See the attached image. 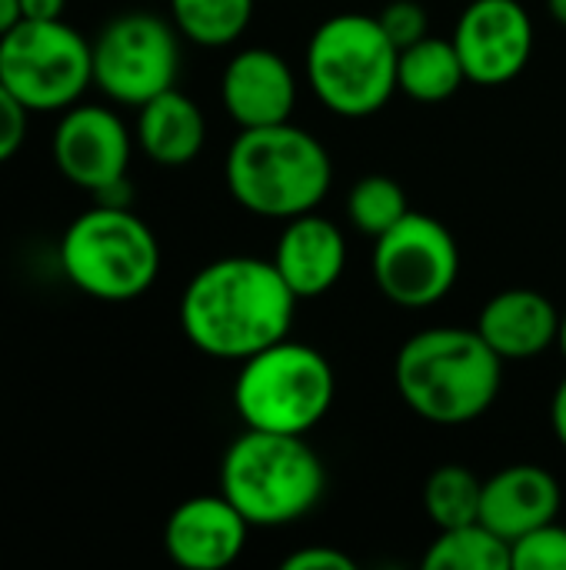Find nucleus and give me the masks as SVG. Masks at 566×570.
I'll return each instance as SVG.
<instances>
[{
    "instance_id": "f257e3e1",
    "label": "nucleus",
    "mask_w": 566,
    "mask_h": 570,
    "mask_svg": "<svg viewBox=\"0 0 566 570\" xmlns=\"http://www.w3.org/2000/svg\"><path fill=\"white\" fill-rule=\"evenodd\" d=\"M297 294L274 261L220 257L200 267L180 297V331L207 357L247 361L284 341L294 327Z\"/></svg>"
},
{
    "instance_id": "f03ea898",
    "label": "nucleus",
    "mask_w": 566,
    "mask_h": 570,
    "mask_svg": "<svg viewBox=\"0 0 566 570\" xmlns=\"http://www.w3.org/2000/svg\"><path fill=\"white\" fill-rule=\"evenodd\" d=\"M504 381V361L477 327H430L400 344L394 387L427 424L460 428L480 421Z\"/></svg>"
},
{
    "instance_id": "7ed1b4c3",
    "label": "nucleus",
    "mask_w": 566,
    "mask_h": 570,
    "mask_svg": "<svg viewBox=\"0 0 566 570\" xmlns=\"http://www.w3.org/2000/svg\"><path fill=\"white\" fill-rule=\"evenodd\" d=\"M224 177L244 210L290 220L324 204L334 184V160L310 130L284 120L240 130L227 150Z\"/></svg>"
},
{
    "instance_id": "20e7f679",
    "label": "nucleus",
    "mask_w": 566,
    "mask_h": 570,
    "mask_svg": "<svg viewBox=\"0 0 566 570\" xmlns=\"http://www.w3.org/2000/svg\"><path fill=\"white\" fill-rule=\"evenodd\" d=\"M327 491V468L300 434L244 428L220 461V494L250 528H290Z\"/></svg>"
},
{
    "instance_id": "39448f33",
    "label": "nucleus",
    "mask_w": 566,
    "mask_h": 570,
    "mask_svg": "<svg viewBox=\"0 0 566 570\" xmlns=\"http://www.w3.org/2000/svg\"><path fill=\"white\" fill-rule=\"evenodd\" d=\"M397 43L370 13L327 17L307 40L304 73L314 97L337 117H370L397 94Z\"/></svg>"
},
{
    "instance_id": "423d86ee",
    "label": "nucleus",
    "mask_w": 566,
    "mask_h": 570,
    "mask_svg": "<svg viewBox=\"0 0 566 570\" xmlns=\"http://www.w3.org/2000/svg\"><path fill=\"white\" fill-rule=\"evenodd\" d=\"M337 377L324 351L300 341H277L240 361L234 411L244 428L307 438L334 407Z\"/></svg>"
},
{
    "instance_id": "0eeeda50",
    "label": "nucleus",
    "mask_w": 566,
    "mask_h": 570,
    "mask_svg": "<svg viewBox=\"0 0 566 570\" xmlns=\"http://www.w3.org/2000/svg\"><path fill=\"white\" fill-rule=\"evenodd\" d=\"M60 264L83 294L123 304L153 287L160 274V244L130 207L93 204L63 230Z\"/></svg>"
},
{
    "instance_id": "6e6552de",
    "label": "nucleus",
    "mask_w": 566,
    "mask_h": 570,
    "mask_svg": "<svg viewBox=\"0 0 566 570\" xmlns=\"http://www.w3.org/2000/svg\"><path fill=\"white\" fill-rule=\"evenodd\" d=\"M0 83L27 110H67L93 83V43L60 20H17L0 37Z\"/></svg>"
},
{
    "instance_id": "1a4fd4ad",
    "label": "nucleus",
    "mask_w": 566,
    "mask_h": 570,
    "mask_svg": "<svg viewBox=\"0 0 566 570\" xmlns=\"http://www.w3.org/2000/svg\"><path fill=\"white\" fill-rule=\"evenodd\" d=\"M374 244V284L404 311L440 304L460 281V244L430 214L410 210Z\"/></svg>"
},
{
    "instance_id": "9d476101",
    "label": "nucleus",
    "mask_w": 566,
    "mask_h": 570,
    "mask_svg": "<svg viewBox=\"0 0 566 570\" xmlns=\"http://www.w3.org/2000/svg\"><path fill=\"white\" fill-rule=\"evenodd\" d=\"M180 30L157 13L113 17L93 43V83L117 104L140 107L170 90L180 73Z\"/></svg>"
},
{
    "instance_id": "9b49d317",
    "label": "nucleus",
    "mask_w": 566,
    "mask_h": 570,
    "mask_svg": "<svg viewBox=\"0 0 566 570\" xmlns=\"http://www.w3.org/2000/svg\"><path fill=\"white\" fill-rule=\"evenodd\" d=\"M454 47L470 83L500 87L534 57V17L520 0H474L457 20Z\"/></svg>"
},
{
    "instance_id": "f8f14e48",
    "label": "nucleus",
    "mask_w": 566,
    "mask_h": 570,
    "mask_svg": "<svg viewBox=\"0 0 566 570\" xmlns=\"http://www.w3.org/2000/svg\"><path fill=\"white\" fill-rule=\"evenodd\" d=\"M130 130L100 104H73L63 110L53 130V164L80 190H103L127 177L130 167Z\"/></svg>"
},
{
    "instance_id": "ddd939ff",
    "label": "nucleus",
    "mask_w": 566,
    "mask_h": 570,
    "mask_svg": "<svg viewBox=\"0 0 566 570\" xmlns=\"http://www.w3.org/2000/svg\"><path fill=\"white\" fill-rule=\"evenodd\" d=\"M250 538L247 518L224 494H200L173 508L163 524V551L183 570L230 568Z\"/></svg>"
},
{
    "instance_id": "4468645a",
    "label": "nucleus",
    "mask_w": 566,
    "mask_h": 570,
    "mask_svg": "<svg viewBox=\"0 0 566 570\" xmlns=\"http://www.w3.org/2000/svg\"><path fill=\"white\" fill-rule=\"evenodd\" d=\"M220 100L230 120L247 127H270L294 117L297 77L294 67L267 47H247L230 57L220 77Z\"/></svg>"
},
{
    "instance_id": "2eb2a0df",
    "label": "nucleus",
    "mask_w": 566,
    "mask_h": 570,
    "mask_svg": "<svg viewBox=\"0 0 566 570\" xmlns=\"http://www.w3.org/2000/svg\"><path fill=\"white\" fill-rule=\"evenodd\" d=\"M274 267L297 294V301L320 297L344 277L347 267V237L344 230L320 217L317 210L284 220V230L274 247Z\"/></svg>"
},
{
    "instance_id": "dca6fc26",
    "label": "nucleus",
    "mask_w": 566,
    "mask_h": 570,
    "mask_svg": "<svg viewBox=\"0 0 566 570\" xmlns=\"http://www.w3.org/2000/svg\"><path fill=\"white\" fill-rule=\"evenodd\" d=\"M477 331L504 364H520L540 357L557 344L560 311L540 291L510 287L484 304Z\"/></svg>"
},
{
    "instance_id": "f3484780",
    "label": "nucleus",
    "mask_w": 566,
    "mask_h": 570,
    "mask_svg": "<svg viewBox=\"0 0 566 570\" xmlns=\"http://www.w3.org/2000/svg\"><path fill=\"white\" fill-rule=\"evenodd\" d=\"M564 491L557 478L537 464H510L484 481L480 521L504 541H517L540 524L557 521Z\"/></svg>"
},
{
    "instance_id": "a211bd4d",
    "label": "nucleus",
    "mask_w": 566,
    "mask_h": 570,
    "mask_svg": "<svg viewBox=\"0 0 566 570\" xmlns=\"http://www.w3.org/2000/svg\"><path fill=\"white\" fill-rule=\"evenodd\" d=\"M137 110V144L153 164L183 167L197 160V154L207 144V120L203 110L187 94L170 87L153 100L140 104Z\"/></svg>"
},
{
    "instance_id": "6ab92c4d",
    "label": "nucleus",
    "mask_w": 566,
    "mask_h": 570,
    "mask_svg": "<svg viewBox=\"0 0 566 570\" xmlns=\"http://www.w3.org/2000/svg\"><path fill=\"white\" fill-rule=\"evenodd\" d=\"M467 70L454 40L427 33L424 40L400 50L397 60V90L417 104H444L460 94Z\"/></svg>"
},
{
    "instance_id": "aec40b11",
    "label": "nucleus",
    "mask_w": 566,
    "mask_h": 570,
    "mask_svg": "<svg viewBox=\"0 0 566 570\" xmlns=\"http://www.w3.org/2000/svg\"><path fill=\"white\" fill-rule=\"evenodd\" d=\"M427 570H510V541L490 531L484 521L440 531L427 554Z\"/></svg>"
},
{
    "instance_id": "412c9836",
    "label": "nucleus",
    "mask_w": 566,
    "mask_h": 570,
    "mask_svg": "<svg viewBox=\"0 0 566 570\" xmlns=\"http://www.w3.org/2000/svg\"><path fill=\"white\" fill-rule=\"evenodd\" d=\"M180 37L197 47H230L254 20V0H170Z\"/></svg>"
},
{
    "instance_id": "4be33fe9",
    "label": "nucleus",
    "mask_w": 566,
    "mask_h": 570,
    "mask_svg": "<svg viewBox=\"0 0 566 570\" xmlns=\"http://www.w3.org/2000/svg\"><path fill=\"white\" fill-rule=\"evenodd\" d=\"M480 501L484 481L464 464H444L424 484V514L437 531L480 521Z\"/></svg>"
},
{
    "instance_id": "5701e85b",
    "label": "nucleus",
    "mask_w": 566,
    "mask_h": 570,
    "mask_svg": "<svg viewBox=\"0 0 566 570\" xmlns=\"http://www.w3.org/2000/svg\"><path fill=\"white\" fill-rule=\"evenodd\" d=\"M407 214H410L407 190L394 177H387V174H367L347 194V217H350V224L360 234L374 237V240L380 234H387Z\"/></svg>"
},
{
    "instance_id": "b1692460",
    "label": "nucleus",
    "mask_w": 566,
    "mask_h": 570,
    "mask_svg": "<svg viewBox=\"0 0 566 570\" xmlns=\"http://www.w3.org/2000/svg\"><path fill=\"white\" fill-rule=\"evenodd\" d=\"M510 564L517 570H566V528L550 521L510 544Z\"/></svg>"
},
{
    "instance_id": "393cba45",
    "label": "nucleus",
    "mask_w": 566,
    "mask_h": 570,
    "mask_svg": "<svg viewBox=\"0 0 566 570\" xmlns=\"http://www.w3.org/2000/svg\"><path fill=\"white\" fill-rule=\"evenodd\" d=\"M384 33L397 43V50L424 40L430 33V17H427V7L417 3V0H390L380 13H377Z\"/></svg>"
},
{
    "instance_id": "a878e982",
    "label": "nucleus",
    "mask_w": 566,
    "mask_h": 570,
    "mask_svg": "<svg viewBox=\"0 0 566 570\" xmlns=\"http://www.w3.org/2000/svg\"><path fill=\"white\" fill-rule=\"evenodd\" d=\"M27 107L0 83V164H7L27 137Z\"/></svg>"
},
{
    "instance_id": "bb28decb",
    "label": "nucleus",
    "mask_w": 566,
    "mask_h": 570,
    "mask_svg": "<svg viewBox=\"0 0 566 570\" xmlns=\"http://www.w3.org/2000/svg\"><path fill=\"white\" fill-rule=\"evenodd\" d=\"M284 570H357V561L350 554H344L340 548H330V544H310V548H300L294 551Z\"/></svg>"
},
{
    "instance_id": "cd10ccee",
    "label": "nucleus",
    "mask_w": 566,
    "mask_h": 570,
    "mask_svg": "<svg viewBox=\"0 0 566 570\" xmlns=\"http://www.w3.org/2000/svg\"><path fill=\"white\" fill-rule=\"evenodd\" d=\"M67 0H20V20H60Z\"/></svg>"
},
{
    "instance_id": "c85d7f7f",
    "label": "nucleus",
    "mask_w": 566,
    "mask_h": 570,
    "mask_svg": "<svg viewBox=\"0 0 566 570\" xmlns=\"http://www.w3.org/2000/svg\"><path fill=\"white\" fill-rule=\"evenodd\" d=\"M550 428H554L557 444L566 451V377L557 384L554 401H550Z\"/></svg>"
},
{
    "instance_id": "c756f323",
    "label": "nucleus",
    "mask_w": 566,
    "mask_h": 570,
    "mask_svg": "<svg viewBox=\"0 0 566 570\" xmlns=\"http://www.w3.org/2000/svg\"><path fill=\"white\" fill-rule=\"evenodd\" d=\"M23 13H20V0H0V37L20 20Z\"/></svg>"
},
{
    "instance_id": "7c9ffc66",
    "label": "nucleus",
    "mask_w": 566,
    "mask_h": 570,
    "mask_svg": "<svg viewBox=\"0 0 566 570\" xmlns=\"http://www.w3.org/2000/svg\"><path fill=\"white\" fill-rule=\"evenodd\" d=\"M547 10L560 27H566V0H547Z\"/></svg>"
},
{
    "instance_id": "2f4dec72",
    "label": "nucleus",
    "mask_w": 566,
    "mask_h": 570,
    "mask_svg": "<svg viewBox=\"0 0 566 570\" xmlns=\"http://www.w3.org/2000/svg\"><path fill=\"white\" fill-rule=\"evenodd\" d=\"M557 347H560V354H564V361H566V314H560V331H557Z\"/></svg>"
}]
</instances>
